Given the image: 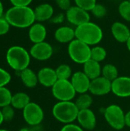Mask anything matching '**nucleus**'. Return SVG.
Segmentation results:
<instances>
[{"label":"nucleus","instance_id":"1","mask_svg":"<svg viewBox=\"0 0 130 131\" xmlns=\"http://www.w3.org/2000/svg\"><path fill=\"white\" fill-rule=\"evenodd\" d=\"M5 18L10 25L21 28L31 27L36 21L34 12L29 6H13L6 12Z\"/></svg>","mask_w":130,"mask_h":131},{"label":"nucleus","instance_id":"2","mask_svg":"<svg viewBox=\"0 0 130 131\" xmlns=\"http://www.w3.org/2000/svg\"><path fill=\"white\" fill-rule=\"evenodd\" d=\"M102 28L90 21L82 24L75 28V38L90 46L97 45L103 39Z\"/></svg>","mask_w":130,"mask_h":131},{"label":"nucleus","instance_id":"3","mask_svg":"<svg viewBox=\"0 0 130 131\" xmlns=\"http://www.w3.org/2000/svg\"><path fill=\"white\" fill-rule=\"evenodd\" d=\"M79 111L73 101H58L52 108V114L57 121L68 124L77 120Z\"/></svg>","mask_w":130,"mask_h":131},{"label":"nucleus","instance_id":"4","mask_svg":"<svg viewBox=\"0 0 130 131\" xmlns=\"http://www.w3.org/2000/svg\"><path fill=\"white\" fill-rule=\"evenodd\" d=\"M6 60L12 69L21 72L28 68L31 55L23 47L12 46L7 51Z\"/></svg>","mask_w":130,"mask_h":131},{"label":"nucleus","instance_id":"5","mask_svg":"<svg viewBox=\"0 0 130 131\" xmlns=\"http://www.w3.org/2000/svg\"><path fill=\"white\" fill-rule=\"evenodd\" d=\"M67 52L70 58L77 64H84L91 58V48L75 38L68 44Z\"/></svg>","mask_w":130,"mask_h":131},{"label":"nucleus","instance_id":"6","mask_svg":"<svg viewBox=\"0 0 130 131\" xmlns=\"http://www.w3.org/2000/svg\"><path fill=\"white\" fill-rule=\"evenodd\" d=\"M104 117L108 124L116 130H120L126 126V114L121 107L111 104L104 111Z\"/></svg>","mask_w":130,"mask_h":131},{"label":"nucleus","instance_id":"7","mask_svg":"<svg viewBox=\"0 0 130 131\" xmlns=\"http://www.w3.org/2000/svg\"><path fill=\"white\" fill-rule=\"evenodd\" d=\"M51 91L58 101H70L77 94L70 80H57L51 88Z\"/></svg>","mask_w":130,"mask_h":131},{"label":"nucleus","instance_id":"8","mask_svg":"<svg viewBox=\"0 0 130 131\" xmlns=\"http://www.w3.org/2000/svg\"><path fill=\"white\" fill-rule=\"evenodd\" d=\"M44 117L43 109L36 103L30 102L23 109V117L25 122L31 126L40 124L43 121Z\"/></svg>","mask_w":130,"mask_h":131},{"label":"nucleus","instance_id":"9","mask_svg":"<svg viewBox=\"0 0 130 131\" xmlns=\"http://www.w3.org/2000/svg\"><path fill=\"white\" fill-rule=\"evenodd\" d=\"M66 19L69 23L76 27L90 21L89 12L77 6L73 5L65 12Z\"/></svg>","mask_w":130,"mask_h":131},{"label":"nucleus","instance_id":"10","mask_svg":"<svg viewBox=\"0 0 130 131\" xmlns=\"http://www.w3.org/2000/svg\"><path fill=\"white\" fill-rule=\"evenodd\" d=\"M112 91V82L102 75L91 80L89 91L96 96H103L108 94Z\"/></svg>","mask_w":130,"mask_h":131},{"label":"nucleus","instance_id":"11","mask_svg":"<svg viewBox=\"0 0 130 131\" xmlns=\"http://www.w3.org/2000/svg\"><path fill=\"white\" fill-rule=\"evenodd\" d=\"M53 51V48L49 43L42 41L34 44L31 48L29 53L30 55L36 60L46 61L51 58Z\"/></svg>","mask_w":130,"mask_h":131},{"label":"nucleus","instance_id":"12","mask_svg":"<svg viewBox=\"0 0 130 131\" xmlns=\"http://www.w3.org/2000/svg\"><path fill=\"white\" fill-rule=\"evenodd\" d=\"M119 97H130V77L119 76L112 81V91Z\"/></svg>","mask_w":130,"mask_h":131},{"label":"nucleus","instance_id":"13","mask_svg":"<svg viewBox=\"0 0 130 131\" xmlns=\"http://www.w3.org/2000/svg\"><path fill=\"white\" fill-rule=\"evenodd\" d=\"M91 80L84 74V71H77L74 73L70 78V82L75 91L80 94L89 91Z\"/></svg>","mask_w":130,"mask_h":131},{"label":"nucleus","instance_id":"14","mask_svg":"<svg viewBox=\"0 0 130 131\" xmlns=\"http://www.w3.org/2000/svg\"><path fill=\"white\" fill-rule=\"evenodd\" d=\"M77 121L83 129L87 130H93L97 125L96 115L90 108L79 111Z\"/></svg>","mask_w":130,"mask_h":131},{"label":"nucleus","instance_id":"15","mask_svg":"<svg viewBox=\"0 0 130 131\" xmlns=\"http://www.w3.org/2000/svg\"><path fill=\"white\" fill-rule=\"evenodd\" d=\"M38 82L46 88H52L58 80L56 71L48 67L43 68L38 71Z\"/></svg>","mask_w":130,"mask_h":131},{"label":"nucleus","instance_id":"16","mask_svg":"<svg viewBox=\"0 0 130 131\" xmlns=\"http://www.w3.org/2000/svg\"><path fill=\"white\" fill-rule=\"evenodd\" d=\"M111 33L113 38L120 43H126L130 37L129 27L121 21H115L111 26Z\"/></svg>","mask_w":130,"mask_h":131},{"label":"nucleus","instance_id":"17","mask_svg":"<svg viewBox=\"0 0 130 131\" xmlns=\"http://www.w3.org/2000/svg\"><path fill=\"white\" fill-rule=\"evenodd\" d=\"M47 36V29L45 26L41 22L34 23L29 28L28 37L29 39L34 43H39L44 41Z\"/></svg>","mask_w":130,"mask_h":131},{"label":"nucleus","instance_id":"18","mask_svg":"<svg viewBox=\"0 0 130 131\" xmlns=\"http://www.w3.org/2000/svg\"><path fill=\"white\" fill-rule=\"evenodd\" d=\"M34 16L35 20L38 22H43L48 20L54 16V8L51 4L48 3H42L38 5L34 10Z\"/></svg>","mask_w":130,"mask_h":131},{"label":"nucleus","instance_id":"19","mask_svg":"<svg viewBox=\"0 0 130 131\" xmlns=\"http://www.w3.org/2000/svg\"><path fill=\"white\" fill-rule=\"evenodd\" d=\"M54 38L60 43L66 44L75 39V29L70 26H61L54 32Z\"/></svg>","mask_w":130,"mask_h":131},{"label":"nucleus","instance_id":"20","mask_svg":"<svg viewBox=\"0 0 130 131\" xmlns=\"http://www.w3.org/2000/svg\"><path fill=\"white\" fill-rule=\"evenodd\" d=\"M83 71L90 79L93 80L102 74V68L100 64L93 59H90L84 64Z\"/></svg>","mask_w":130,"mask_h":131},{"label":"nucleus","instance_id":"21","mask_svg":"<svg viewBox=\"0 0 130 131\" xmlns=\"http://www.w3.org/2000/svg\"><path fill=\"white\" fill-rule=\"evenodd\" d=\"M20 78L21 79L22 83L27 88H34L38 83V74H36L31 69L28 68L21 71Z\"/></svg>","mask_w":130,"mask_h":131},{"label":"nucleus","instance_id":"22","mask_svg":"<svg viewBox=\"0 0 130 131\" xmlns=\"http://www.w3.org/2000/svg\"><path fill=\"white\" fill-rule=\"evenodd\" d=\"M29 96L24 92H18L12 95L11 105L18 110H23L30 103Z\"/></svg>","mask_w":130,"mask_h":131},{"label":"nucleus","instance_id":"23","mask_svg":"<svg viewBox=\"0 0 130 131\" xmlns=\"http://www.w3.org/2000/svg\"><path fill=\"white\" fill-rule=\"evenodd\" d=\"M74 103L80 111L89 109V108H90L91 105L93 104V97H91L90 94H89L87 93L81 94L76 99Z\"/></svg>","mask_w":130,"mask_h":131},{"label":"nucleus","instance_id":"24","mask_svg":"<svg viewBox=\"0 0 130 131\" xmlns=\"http://www.w3.org/2000/svg\"><path fill=\"white\" fill-rule=\"evenodd\" d=\"M101 75L112 82L119 77V71L117 68L114 64H107L102 68Z\"/></svg>","mask_w":130,"mask_h":131},{"label":"nucleus","instance_id":"25","mask_svg":"<svg viewBox=\"0 0 130 131\" xmlns=\"http://www.w3.org/2000/svg\"><path fill=\"white\" fill-rule=\"evenodd\" d=\"M107 52L106 49L100 45H95L91 48V58L99 63L104 61L107 58Z\"/></svg>","mask_w":130,"mask_h":131},{"label":"nucleus","instance_id":"26","mask_svg":"<svg viewBox=\"0 0 130 131\" xmlns=\"http://www.w3.org/2000/svg\"><path fill=\"white\" fill-rule=\"evenodd\" d=\"M56 74L58 80H69L72 76V69L71 68L66 64H60L56 69Z\"/></svg>","mask_w":130,"mask_h":131},{"label":"nucleus","instance_id":"27","mask_svg":"<svg viewBox=\"0 0 130 131\" xmlns=\"http://www.w3.org/2000/svg\"><path fill=\"white\" fill-rule=\"evenodd\" d=\"M120 15L125 21L130 22V2L129 0L123 1L118 7Z\"/></svg>","mask_w":130,"mask_h":131},{"label":"nucleus","instance_id":"28","mask_svg":"<svg viewBox=\"0 0 130 131\" xmlns=\"http://www.w3.org/2000/svg\"><path fill=\"white\" fill-rule=\"evenodd\" d=\"M12 94L5 87L0 88V107H3L11 104Z\"/></svg>","mask_w":130,"mask_h":131},{"label":"nucleus","instance_id":"29","mask_svg":"<svg viewBox=\"0 0 130 131\" xmlns=\"http://www.w3.org/2000/svg\"><path fill=\"white\" fill-rule=\"evenodd\" d=\"M75 5L87 11L91 12L93 7L96 5L97 0H74Z\"/></svg>","mask_w":130,"mask_h":131},{"label":"nucleus","instance_id":"30","mask_svg":"<svg viewBox=\"0 0 130 131\" xmlns=\"http://www.w3.org/2000/svg\"><path fill=\"white\" fill-rule=\"evenodd\" d=\"M91 12L93 15V16H95L96 18H103L104 16L107 15V8L103 4L97 3L96 5L92 9Z\"/></svg>","mask_w":130,"mask_h":131},{"label":"nucleus","instance_id":"31","mask_svg":"<svg viewBox=\"0 0 130 131\" xmlns=\"http://www.w3.org/2000/svg\"><path fill=\"white\" fill-rule=\"evenodd\" d=\"M1 112H2L4 121L9 122V121H11L14 118V116H15L14 107L11 104L2 107Z\"/></svg>","mask_w":130,"mask_h":131},{"label":"nucleus","instance_id":"32","mask_svg":"<svg viewBox=\"0 0 130 131\" xmlns=\"http://www.w3.org/2000/svg\"><path fill=\"white\" fill-rule=\"evenodd\" d=\"M11 81V75L10 74L4 70L3 68H0V88L5 87Z\"/></svg>","mask_w":130,"mask_h":131},{"label":"nucleus","instance_id":"33","mask_svg":"<svg viewBox=\"0 0 130 131\" xmlns=\"http://www.w3.org/2000/svg\"><path fill=\"white\" fill-rule=\"evenodd\" d=\"M55 2L59 8L65 12L72 6L70 0H55Z\"/></svg>","mask_w":130,"mask_h":131},{"label":"nucleus","instance_id":"34","mask_svg":"<svg viewBox=\"0 0 130 131\" xmlns=\"http://www.w3.org/2000/svg\"><path fill=\"white\" fill-rule=\"evenodd\" d=\"M60 131H84V130L80 125H77L72 123L65 124Z\"/></svg>","mask_w":130,"mask_h":131},{"label":"nucleus","instance_id":"35","mask_svg":"<svg viewBox=\"0 0 130 131\" xmlns=\"http://www.w3.org/2000/svg\"><path fill=\"white\" fill-rule=\"evenodd\" d=\"M10 24L5 18H0V35L6 34L9 30Z\"/></svg>","mask_w":130,"mask_h":131},{"label":"nucleus","instance_id":"36","mask_svg":"<svg viewBox=\"0 0 130 131\" xmlns=\"http://www.w3.org/2000/svg\"><path fill=\"white\" fill-rule=\"evenodd\" d=\"M65 18H66L65 14L59 13V14H57V15L53 16V17L51 18L50 21H51V23H54V24H61V23H62V22L64 21Z\"/></svg>","mask_w":130,"mask_h":131},{"label":"nucleus","instance_id":"37","mask_svg":"<svg viewBox=\"0 0 130 131\" xmlns=\"http://www.w3.org/2000/svg\"><path fill=\"white\" fill-rule=\"evenodd\" d=\"M14 6H28L32 0H10Z\"/></svg>","mask_w":130,"mask_h":131},{"label":"nucleus","instance_id":"38","mask_svg":"<svg viewBox=\"0 0 130 131\" xmlns=\"http://www.w3.org/2000/svg\"><path fill=\"white\" fill-rule=\"evenodd\" d=\"M126 126L130 127V111L126 114Z\"/></svg>","mask_w":130,"mask_h":131},{"label":"nucleus","instance_id":"39","mask_svg":"<svg viewBox=\"0 0 130 131\" xmlns=\"http://www.w3.org/2000/svg\"><path fill=\"white\" fill-rule=\"evenodd\" d=\"M2 15H3V5H2V3L0 1V18H2Z\"/></svg>","mask_w":130,"mask_h":131},{"label":"nucleus","instance_id":"40","mask_svg":"<svg viewBox=\"0 0 130 131\" xmlns=\"http://www.w3.org/2000/svg\"><path fill=\"white\" fill-rule=\"evenodd\" d=\"M126 47H127V48H128V50L130 51V37L128 39V41H126Z\"/></svg>","mask_w":130,"mask_h":131},{"label":"nucleus","instance_id":"41","mask_svg":"<svg viewBox=\"0 0 130 131\" xmlns=\"http://www.w3.org/2000/svg\"><path fill=\"white\" fill-rule=\"evenodd\" d=\"M4 121V119H3V117H2V112L0 111V125L2 124V122Z\"/></svg>","mask_w":130,"mask_h":131},{"label":"nucleus","instance_id":"42","mask_svg":"<svg viewBox=\"0 0 130 131\" xmlns=\"http://www.w3.org/2000/svg\"><path fill=\"white\" fill-rule=\"evenodd\" d=\"M19 131H31L30 129H28V128H22V129H21Z\"/></svg>","mask_w":130,"mask_h":131},{"label":"nucleus","instance_id":"43","mask_svg":"<svg viewBox=\"0 0 130 131\" xmlns=\"http://www.w3.org/2000/svg\"><path fill=\"white\" fill-rule=\"evenodd\" d=\"M0 131H9V130H4V129H0Z\"/></svg>","mask_w":130,"mask_h":131},{"label":"nucleus","instance_id":"44","mask_svg":"<svg viewBox=\"0 0 130 131\" xmlns=\"http://www.w3.org/2000/svg\"><path fill=\"white\" fill-rule=\"evenodd\" d=\"M96 131H103V130H96Z\"/></svg>","mask_w":130,"mask_h":131},{"label":"nucleus","instance_id":"45","mask_svg":"<svg viewBox=\"0 0 130 131\" xmlns=\"http://www.w3.org/2000/svg\"><path fill=\"white\" fill-rule=\"evenodd\" d=\"M129 2H130V0H129Z\"/></svg>","mask_w":130,"mask_h":131}]
</instances>
